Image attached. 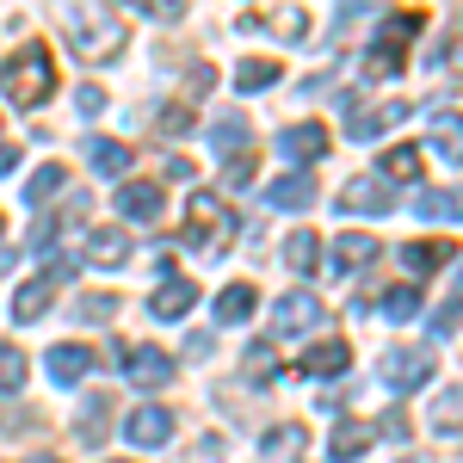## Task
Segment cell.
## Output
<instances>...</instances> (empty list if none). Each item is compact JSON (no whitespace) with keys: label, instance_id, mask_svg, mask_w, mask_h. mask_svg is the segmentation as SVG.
Wrapping results in <instances>:
<instances>
[{"label":"cell","instance_id":"cell-1","mask_svg":"<svg viewBox=\"0 0 463 463\" xmlns=\"http://www.w3.org/2000/svg\"><path fill=\"white\" fill-rule=\"evenodd\" d=\"M62 32H69V43L87 62H111V56L124 50L130 25H124V13H111V6H62Z\"/></svg>","mask_w":463,"mask_h":463},{"label":"cell","instance_id":"cell-2","mask_svg":"<svg viewBox=\"0 0 463 463\" xmlns=\"http://www.w3.org/2000/svg\"><path fill=\"white\" fill-rule=\"evenodd\" d=\"M0 93L13 99V106H43L50 93H56V62H50V50L43 43H32V50H19L6 69H0Z\"/></svg>","mask_w":463,"mask_h":463},{"label":"cell","instance_id":"cell-3","mask_svg":"<svg viewBox=\"0 0 463 463\" xmlns=\"http://www.w3.org/2000/svg\"><path fill=\"white\" fill-rule=\"evenodd\" d=\"M185 241L192 248H229L235 241V216H229V204L216 198V192H198L192 198V211H185Z\"/></svg>","mask_w":463,"mask_h":463},{"label":"cell","instance_id":"cell-4","mask_svg":"<svg viewBox=\"0 0 463 463\" xmlns=\"http://www.w3.org/2000/svg\"><path fill=\"white\" fill-rule=\"evenodd\" d=\"M377 377H383V390H395V395L420 390V383L432 377V353L427 346H390L383 364H377Z\"/></svg>","mask_w":463,"mask_h":463},{"label":"cell","instance_id":"cell-5","mask_svg":"<svg viewBox=\"0 0 463 463\" xmlns=\"http://www.w3.org/2000/svg\"><path fill=\"white\" fill-rule=\"evenodd\" d=\"M427 25V13H395L390 25L377 32V43H371V74H395L402 69V37H414Z\"/></svg>","mask_w":463,"mask_h":463},{"label":"cell","instance_id":"cell-6","mask_svg":"<svg viewBox=\"0 0 463 463\" xmlns=\"http://www.w3.org/2000/svg\"><path fill=\"white\" fill-rule=\"evenodd\" d=\"M118 364H124V377H130V383H167V377L179 371L161 346H118Z\"/></svg>","mask_w":463,"mask_h":463},{"label":"cell","instance_id":"cell-7","mask_svg":"<svg viewBox=\"0 0 463 463\" xmlns=\"http://www.w3.org/2000/svg\"><path fill=\"white\" fill-rule=\"evenodd\" d=\"M340 211L383 216V211H395V198H390V185H383L377 174H358V179H346V192H340Z\"/></svg>","mask_w":463,"mask_h":463},{"label":"cell","instance_id":"cell-8","mask_svg":"<svg viewBox=\"0 0 463 463\" xmlns=\"http://www.w3.org/2000/svg\"><path fill=\"white\" fill-rule=\"evenodd\" d=\"M167 432H174V408H161V402H143V408H130V420H124V439H130V445H161V439H167Z\"/></svg>","mask_w":463,"mask_h":463},{"label":"cell","instance_id":"cell-9","mask_svg":"<svg viewBox=\"0 0 463 463\" xmlns=\"http://www.w3.org/2000/svg\"><path fill=\"white\" fill-rule=\"evenodd\" d=\"M118 216L124 222H155L161 216V185L155 179H124L118 185Z\"/></svg>","mask_w":463,"mask_h":463},{"label":"cell","instance_id":"cell-10","mask_svg":"<svg viewBox=\"0 0 463 463\" xmlns=\"http://www.w3.org/2000/svg\"><path fill=\"white\" fill-rule=\"evenodd\" d=\"M316 321H321V303L309 290H290V297L272 303V327H279V334H303V327H316Z\"/></svg>","mask_w":463,"mask_h":463},{"label":"cell","instance_id":"cell-11","mask_svg":"<svg viewBox=\"0 0 463 463\" xmlns=\"http://www.w3.org/2000/svg\"><path fill=\"white\" fill-rule=\"evenodd\" d=\"M266 204H272V211H309V204H316V179L309 174L272 179V185H266Z\"/></svg>","mask_w":463,"mask_h":463},{"label":"cell","instance_id":"cell-12","mask_svg":"<svg viewBox=\"0 0 463 463\" xmlns=\"http://www.w3.org/2000/svg\"><path fill=\"white\" fill-rule=\"evenodd\" d=\"M427 143L445 161H463V111H432L427 118Z\"/></svg>","mask_w":463,"mask_h":463},{"label":"cell","instance_id":"cell-13","mask_svg":"<svg viewBox=\"0 0 463 463\" xmlns=\"http://www.w3.org/2000/svg\"><path fill=\"white\" fill-rule=\"evenodd\" d=\"M279 155H290V161H316V155H327V124H290L285 137H279Z\"/></svg>","mask_w":463,"mask_h":463},{"label":"cell","instance_id":"cell-14","mask_svg":"<svg viewBox=\"0 0 463 463\" xmlns=\"http://www.w3.org/2000/svg\"><path fill=\"white\" fill-rule=\"evenodd\" d=\"M346 364H353V346H346V340H321V346L303 358L297 371H303V377H340Z\"/></svg>","mask_w":463,"mask_h":463},{"label":"cell","instance_id":"cell-15","mask_svg":"<svg viewBox=\"0 0 463 463\" xmlns=\"http://www.w3.org/2000/svg\"><path fill=\"white\" fill-rule=\"evenodd\" d=\"M43 364H50V377L69 390V383H80V377L93 371V353H87V346H50V358H43Z\"/></svg>","mask_w":463,"mask_h":463},{"label":"cell","instance_id":"cell-16","mask_svg":"<svg viewBox=\"0 0 463 463\" xmlns=\"http://www.w3.org/2000/svg\"><path fill=\"white\" fill-rule=\"evenodd\" d=\"M192 303H198V285H192V279H167V285L155 290V303H148V309H155L161 321H179Z\"/></svg>","mask_w":463,"mask_h":463},{"label":"cell","instance_id":"cell-17","mask_svg":"<svg viewBox=\"0 0 463 463\" xmlns=\"http://www.w3.org/2000/svg\"><path fill=\"white\" fill-rule=\"evenodd\" d=\"M395 253L408 260V272H439V266H445L458 248H451L445 235H432V241H408V248H395Z\"/></svg>","mask_w":463,"mask_h":463},{"label":"cell","instance_id":"cell-18","mask_svg":"<svg viewBox=\"0 0 463 463\" xmlns=\"http://www.w3.org/2000/svg\"><path fill=\"white\" fill-rule=\"evenodd\" d=\"M253 303H260L253 285H222V297H216V321H222V327H241V321L253 316Z\"/></svg>","mask_w":463,"mask_h":463},{"label":"cell","instance_id":"cell-19","mask_svg":"<svg viewBox=\"0 0 463 463\" xmlns=\"http://www.w3.org/2000/svg\"><path fill=\"white\" fill-rule=\"evenodd\" d=\"M87 260H93V266H124V260H130V235H124V229H99V235L87 241Z\"/></svg>","mask_w":463,"mask_h":463},{"label":"cell","instance_id":"cell-20","mask_svg":"<svg viewBox=\"0 0 463 463\" xmlns=\"http://www.w3.org/2000/svg\"><path fill=\"white\" fill-rule=\"evenodd\" d=\"M377 439V427H358V420H346V427L327 439V458H340V463H353V458H364V445Z\"/></svg>","mask_w":463,"mask_h":463},{"label":"cell","instance_id":"cell-21","mask_svg":"<svg viewBox=\"0 0 463 463\" xmlns=\"http://www.w3.org/2000/svg\"><path fill=\"white\" fill-rule=\"evenodd\" d=\"M420 174H427V161H420V148H414V143L383 148V179H420Z\"/></svg>","mask_w":463,"mask_h":463},{"label":"cell","instance_id":"cell-22","mask_svg":"<svg viewBox=\"0 0 463 463\" xmlns=\"http://www.w3.org/2000/svg\"><path fill=\"white\" fill-rule=\"evenodd\" d=\"M241 32H285V37H303V32H309V13H285V19H272V13H241Z\"/></svg>","mask_w":463,"mask_h":463},{"label":"cell","instance_id":"cell-23","mask_svg":"<svg viewBox=\"0 0 463 463\" xmlns=\"http://www.w3.org/2000/svg\"><path fill=\"white\" fill-rule=\"evenodd\" d=\"M395 118H408V106H383V111H353V118H346V130H353L358 143H371L377 130H390Z\"/></svg>","mask_w":463,"mask_h":463},{"label":"cell","instance_id":"cell-24","mask_svg":"<svg viewBox=\"0 0 463 463\" xmlns=\"http://www.w3.org/2000/svg\"><path fill=\"white\" fill-rule=\"evenodd\" d=\"M87 161H93V174H124V167H130V148L111 143V137H93V143H87Z\"/></svg>","mask_w":463,"mask_h":463},{"label":"cell","instance_id":"cell-25","mask_svg":"<svg viewBox=\"0 0 463 463\" xmlns=\"http://www.w3.org/2000/svg\"><path fill=\"white\" fill-rule=\"evenodd\" d=\"M285 266H290V272H316V266H321V241L309 235V229H297V235L285 241Z\"/></svg>","mask_w":463,"mask_h":463},{"label":"cell","instance_id":"cell-26","mask_svg":"<svg viewBox=\"0 0 463 463\" xmlns=\"http://www.w3.org/2000/svg\"><path fill=\"white\" fill-rule=\"evenodd\" d=\"M111 420V395H87V414H80V445H99Z\"/></svg>","mask_w":463,"mask_h":463},{"label":"cell","instance_id":"cell-27","mask_svg":"<svg viewBox=\"0 0 463 463\" xmlns=\"http://www.w3.org/2000/svg\"><path fill=\"white\" fill-rule=\"evenodd\" d=\"M62 185H69V167H62V161L37 167V174H32V185H25V204H43V198H50V192H62Z\"/></svg>","mask_w":463,"mask_h":463},{"label":"cell","instance_id":"cell-28","mask_svg":"<svg viewBox=\"0 0 463 463\" xmlns=\"http://www.w3.org/2000/svg\"><path fill=\"white\" fill-rule=\"evenodd\" d=\"M272 80H279V62H272V56H253V62L235 69V87H241V93H260V87H272Z\"/></svg>","mask_w":463,"mask_h":463},{"label":"cell","instance_id":"cell-29","mask_svg":"<svg viewBox=\"0 0 463 463\" xmlns=\"http://www.w3.org/2000/svg\"><path fill=\"white\" fill-rule=\"evenodd\" d=\"M371 253H377L371 235H340V241H334V266H340V272H353V266H364Z\"/></svg>","mask_w":463,"mask_h":463},{"label":"cell","instance_id":"cell-30","mask_svg":"<svg viewBox=\"0 0 463 463\" xmlns=\"http://www.w3.org/2000/svg\"><path fill=\"white\" fill-rule=\"evenodd\" d=\"M50 309V279H32V285H19V303H13V316L19 321H37Z\"/></svg>","mask_w":463,"mask_h":463},{"label":"cell","instance_id":"cell-31","mask_svg":"<svg viewBox=\"0 0 463 463\" xmlns=\"http://www.w3.org/2000/svg\"><path fill=\"white\" fill-rule=\"evenodd\" d=\"M248 137H253V130H248V118H241V111H229V118L211 130V143L222 148V161H229V148H248Z\"/></svg>","mask_w":463,"mask_h":463},{"label":"cell","instance_id":"cell-32","mask_svg":"<svg viewBox=\"0 0 463 463\" xmlns=\"http://www.w3.org/2000/svg\"><path fill=\"white\" fill-rule=\"evenodd\" d=\"M463 427V390H445L432 402V432H458Z\"/></svg>","mask_w":463,"mask_h":463},{"label":"cell","instance_id":"cell-33","mask_svg":"<svg viewBox=\"0 0 463 463\" xmlns=\"http://www.w3.org/2000/svg\"><path fill=\"white\" fill-rule=\"evenodd\" d=\"M74 316L80 321H111L118 316V297H111V290H87V297L74 303Z\"/></svg>","mask_w":463,"mask_h":463},{"label":"cell","instance_id":"cell-34","mask_svg":"<svg viewBox=\"0 0 463 463\" xmlns=\"http://www.w3.org/2000/svg\"><path fill=\"white\" fill-rule=\"evenodd\" d=\"M414 309H420V290H414V285H395V290H383V316H390V321H408Z\"/></svg>","mask_w":463,"mask_h":463},{"label":"cell","instance_id":"cell-35","mask_svg":"<svg viewBox=\"0 0 463 463\" xmlns=\"http://www.w3.org/2000/svg\"><path fill=\"white\" fill-rule=\"evenodd\" d=\"M19 383H25V353L0 340V390H19Z\"/></svg>","mask_w":463,"mask_h":463},{"label":"cell","instance_id":"cell-36","mask_svg":"<svg viewBox=\"0 0 463 463\" xmlns=\"http://www.w3.org/2000/svg\"><path fill=\"white\" fill-rule=\"evenodd\" d=\"M414 216H458V192H420Z\"/></svg>","mask_w":463,"mask_h":463},{"label":"cell","instance_id":"cell-37","mask_svg":"<svg viewBox=\"0 0 463 463\" xmlns=\"http://www.w3.org/2000/svg\"><path fill=\"white\" fill-rule=\"evenodd\" d=\"M241 371H248L253 383H266V377H272V346H266V340H260V346H248V358H241Z\"/></svg>","mask_w":463,"mask_h":463},{"label":"cell","instance_id":"cell-38","mask_svg":"<svg viewBox=\"0 0 463 463\" xmlns=\"http://www.w3.org/2000/svg\"><path fill=\"white\" fill-rule=\"evenodd\" d=\"M266 445H272L279 458H297V451H303V427H279L272 439H266Z\"/></svg>","mask_w":463,"mask_h":463},{"label":"cell","instance_id":"cell-39","mask_svg":"<svg viewBox=\"0 0 463 463\" xmlns=\"http://www.w3.org/2000/svg\"><path fill=\"white\" fill-rule=\"evenodd\" d=\"M192 124H198V118H192V106H174V111H161V130H167V137H185Z\"/></svg>","mask_w":463,"mask_h":463},{"label":"cell","instance_id":"cell-40","mask_svg":"<svg viewBox=\"0 0 463 463\" xmlns=\"http://www.w3.org/2000/svg\"><path fill=\"white\" fill-rule=\"evenodd\" d=\"M253 179V155H235V161H222V185H248Z\"/></svg>","mask_w":463,"mask_h":463},{"label":"cell","instance_id":"cell-41","mask_svg":"<svg viewBox=\"0 0 463 463\" xmlns=\"http://www.w3.org/2000/svg\"><path fill=\"white\" fill-rule=\"evenodd\" d=\"M74 106H80V118H93V111H106V93H99V87H80Z\"/></svg>","mask_w":463,"mask_h":463},{"label":"cell","instance_id":"cell-42","mask_svg":"<svg viewBox=\"0 0 463 463\" xmlns=\"http://www.w3.org/2000/svg\"><path fill=\"white\" fill-rule=\"evenodd\" d=\"M458 316H463V303H445V309L432 316V334H451V327H458Z\"/></svg>","mask_w":463,"mask_h":463},{"label":"cell","instance_id":"cell-43","mask_svg":"<svg viewBox=\"0 0 463 463\" xmlns=\"http://www.w3.org/2000/svg\"><path fill=\"white\" fill-rule=\"evenodd\" d=\"M13 167H19V148H13V143H0V179L13 174Z\"/></svg>","mask_w":463,"mask_h":463},{"label":"cell","instance_id":"cell-44","mask_svg":"<svg viewBox=\"0 0 463 463\" xmlns=\"http://www.w3.org/2000/svg\"><path fill=\"white\" fill-rule=\"evenodd\" d=\"M458 303H463V266H458Z\"/></svg>","mask_w":463,"mask_h":463},{"label":"cell","instance_id":"cell-45","mask_svg":"<svg viewBox=\"0 0 463 463\" xmlns=\"http://www.w3.org/2000/svg\"><path fill=\"white\" fill-rule=\"evenodd\" d=\"M32 463H62V458H32Z\"/></svg>","mask_w":463,"mask_h":463}]
</instances>
